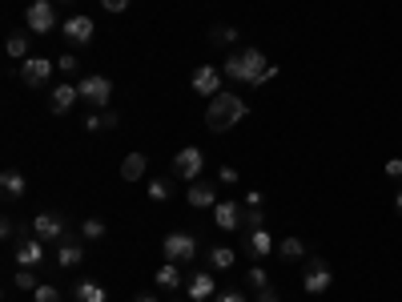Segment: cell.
Here are the masks:
<instances>
[{"mask_svg":"<svg viewBox=\"0 0 402 302\" xmlns=\"http://www.w3.org/2000/svg\"><path fill=\"white\" fill-rule=\"evenodd\" d=\"M61 32H65V41L69 45H89L97 32V24L89 21V17H69V21L61 24Z\"/></svg>","mask_w":402,"mask_h":302,"instance_id":"cell-9","label":"cell"},{"mask_svg":"<svg viewBox=\"0 0 402 302\" xmlns=\"http://www.w3.org/2000/svg\"><path fill=\"white\" fill-rule=\"evenodd\" d=\"M177 302H181V299H177Z\"/></svg>","mask_w":402,"mask_h":302,"instance_id":"cell-46","label":"cell"},{"mask_svg":"<svg viewBox=\"0 0 402 302\" xmlns=\"http://www.w3.org/2000/svg\"><path fill=\"white\" fill-rule=\"evenodd\" d=\"M258 302H278V294H274L270 286H261V290H258Z\"/></svg>","mask_w":402,"mask_h":302,"instance_id":"cell-41","label":"cell"},{"mask_svg":"<svg viewBox=\"0 0 402 302\" xmlns=\"http://www.w3.org/2000/svg\"><path fill=\"white\" fill-rule=\"evenodd\" d=\"M101 8L117 17V12H125V8H129V0H101Z\"/></svg>","mask_w":402,"mask_h":302,"instance_id":"cell-36","label":"cell"},{"mask_svg":"<svg viewBox=\"0 0 402 302\" xmlns=\"http://www.w3.org/2000/svg\"><path fill=\"white\" fill-rule=\"evenodd\" d=\"M24 24H28L32 32H41V37L52 32V28H57V4H52V0H32L28 12H24Z\"/></svg>","mask_w":402,"mask_h":302,"instance_id":"cell-3","label":"cell"},{"mask_svg":"<svg viewBox=\"0 0 402 302\" xmlns=\"http://www.w3.org/2000/svg\"><path fill=\"white\" fill-rule=\"evenodd\" d=\"M241 226H245V234L261 230V226H265V214H261V209H245V214H241Z\"/></svg>","mask_w":402,"mask_h":302,"instance_id":"cell-29","label":"cell"},{"mask_svg":"<svg viewBox=\"0 0 402 302\" xmlns=\"http://www.w3.org/2000/svg\"><path fill=\"white\" fill-rule=\"evenodd\" d=\"M213 290H217V282H213L210 270H201V274H193V279H190V299H193V302L213 299Z\"/></svg>","mask_w":402,"mask_h":302,"instance_id":"cell-17","label":"cell"},{"mask_svg":"<svg viewBox=\"0 0 402 302\" xmlns=\"http://www.w3.org/2000/svg\"><path fill=\"white\" fill-rule=\"evenodd\" d=\"M72 299H77V302H109V290H105L101 282L85 279V282H77V286H72Z\"/></svg>","mask_w":402,"mask_h":302,"instance_id":"cell-15","label":"cell"},{"mask_svg":"<svg viewBox=\"0 0 402 302\" xmlns=\"http://www.w3.org/2000/svg\"><path fill=\"white\" fill-rule=\"evenodd\" d=\"M190 206L193 209H210V206H217V189L213 186H205V182H197V186H190Z\"/></svg>","mask_w":402,"mask_h":302,"instance_id":"cell-21","label":"cell"},{"mask_svg":"<svg viewBox=\"0 0 402 302\" xmlns=\"http://www.w3.org/2000/svg\"><path fill=\"white\" fill-rule=\"evenodd\" d=\"M149 198H153V202L173 198V182H169V178H153V182H149Z\"/></svg>","mask_w":402,"mask_h":302,"instance_id":"cell-28","label":"cell"},{"mask_svg":"<svg viewBox=\"0 0 402 302\" xmlns=\"http://www.w3.org/2000/svg\"><path fill=\"white\" fill-rule=\"evenodd\" d=\"M45 258V246H41V238H21V246H17V262H21L24 270L28 266H37Z\"/></svg>","mask_w":402,"mask_h":302,"instance_id":"cell-14","label":"cell"},{"mask_svg":"<svg viewBox=\"0 0 402 302\" xmlns=\"http://www.w3.org/2000/svg\"><path fill=\"white\" fill-rule=\"evenodd\" d=\"M245 242H250V254H254V258H270V254H278V242H274V238H270L265 230L245 234Z\"/></svg>","mask_w":402,"mask_h":302,"instance_id":"cell-16","label":"cell"},{"mask_svg":"<svg viewBox=\"0 0 402 302\" xmlns=\"http://www.w3.org/2000/svg\"><path fill=\"white\" fill-rule=\"evenodd\" d=\"M57 4H65V0H57Z\"/></svg>","mask_w":402,"mask_h":302,"instance_id":"cell-45","label":"cell"},{"mask_svg":"<svg viewBox=\"0 0 402 302\" xmlns=\"http://www.w3.org/2000/svg\"><path fill=\"white\" fill-rule=\"evenodd\" d=\"M97 129H105V121H101V113H89L85 117V133H97Z\"/></svg>","mask_w":402,"mask_h":302,"instance_id":"cell-37","label":"cell"},{"mask_svg":"<svg viewBox=\"0 0 402 302\" xmlns=\"http://www.w3.org/2000/svg\"><path fill=\"white\" fill-rule=\"evenodd\" d=\"M77 89H81V97H85L89 105H109V97H113V81L101 77V73H93V77H85Z\"/></svg>","mask_w":402,"mask_h":302,"instance_id":"cell-8","label":"cell"},{"mask_svg":"<svg viewBox=\"0 0 402 302\" xmlns=\"http://www.w3.org/2000/svg\"><path fill=\"white\" fill-rule=\"evenodd\" d=\"M330 282H334V274H330V266H326V258H306V282H302V290L306 294H326L330 290Z\"/></svg>","mask_w":402,"mask_h":302,"instance_id":"cell-4","label":"cell"},{"mask_svg":"<svg viewBox=\"0 0 402 302\" xmlns=\"http://www.w3.org/2000/svg\"><path fill=\"white\" fill-rule=\"evenodd\" d=\"M250 113V105L241 101L237 93L230 89H221L217 97H210V109H205V125H210L213 133H225V129H234L237 121H245Z\"/></svg>","mask_w":402,"mask_h":302,"instance_id":"cell-1","label":"cell"},{"mask_svg":"<svg viewBox=\"0 0 402 302\" xmlns=\"http://www.w3.org/2000/svg\"><path fill=\"white\" fill-rule=\"evenodd\" d=\"M32 299H37V302H61V290H57L52 282H41V286L32 290Z\"/></svg>","mask_w":402,"mask_h":302,"instance_id":"cell-30","label":"cell"},{"mask_svg":"<svg viewBox=\"0 0 402 302\" xmlns=\"http://www.w3.org/2000/svg\"><path fill=\"white\" fill-rule=\"evenodd\" d=\"M245 282H250V286H258V290H261V286H270V274H265L261 266H250V279H245Z\"/></svg>","mask_w":402,"mask_h":302,"instance_id":"cell-31","label":"cell"},{"mask_svg":"<svg viewBox=\"0 0 402 302\" xmlns=\"http://www.w3.org/2000/svg\"><path fill=\"white\" fill-rule=\"evenodd\" d=\"M153 282L161 286V290H181V282H185V274H181V266L177 262H165L157 274H153Z\"/></svg>","mask_w":402,"mask_h":302,"instance_id":"cell-19","label":"cell"},{"mask_svg":"<svg viewBox=\"0 0 402 302\" xmlns=\"http://www.w3.org/2000/svg\"><path fill=\"white\" fill-rule=\"evenodd\" d=\"M210 41H213V45H234V41H237V28H234V24H213V28H210Z\"/></svg>","mask_w":402,"mask_h":302,"instance_id":"cell-26","label":"cell"},{"mask_svg":"<svg viewBox=\"0 0 402 302\" xmlns=\"http://www.w3.org/2000/svg\"><path fill=\"white\" fill-rule=\"evenodd\" d=\"M213 222H217L221 230H237V226H241V206H237V202H217V206H213Z\"/></svg>","mask_w":402,"mask_h":302,"instance_id":"cell-13","label":"cell"},{"mask_svg":"<svg viewBox=\"0 0 402 302\" xmlns=\"http://www.w3.org/2000/svg\"><path fill=\"white\" fill-rule=\"evenodd\" d=\"M17 286H21V290H37V286H41V279H32V274H28V270L21 266V274H17Z\"/></svg>","mask_w":402,"mask_h":302,"instance_id":"cell-32","label":"cell"},{"mask_svg":"<svg viewBox=\"0 0 402 302\" xmlns=\"http://www.w3.org/2000/svg\"><path fill=\"white\" fill-rule=\"evenodd\" d=\"M81 234H85L89 242H101V238L109 234V226H105L101 218H85V222H81Z\"/></svg>","mask_w":402,"mask_h":302,"instance_id":"cell-27","label":"cell"},{"mask_svg":"<svg viewBox=\"0 0 402 302\" xmlns=\"http://www.w3.org/2000/svg\"><path fill=\"white\" fill-rule=\"evenodd\" d=\"M57 65H61L65 73H77V65H81V61H77L72 53H61V57H57Z\"/></svg>","mask_w":402,"mask_h":302,"instance_id":"cell-35","label":"cell"},{"mask_svg":"<svg viewBox=\"0 0 402 302\" xmlns=\"http://www.w3.org/2000/svg\"><path fill=\"white\" fill-rule=\"evenodd\" d=\"M161 250H165L169 262H193V254H197V238L193 234H169L165 242H161Z\"/></svg>","mask_w":402,"mask_h":302,"instance_id":"cell-6","label":"cell"},{"mask_svg":"<svg viewBox=\"0 0 402 302\" xmlns=\"http://www.w3.org/2000/svg\"><path fill=\"white\" fill-rule=\"evenodd\" d=\"M193 89L201 97H217L221 93V73L213 69V65H197L193 69Z\"/></svg>","mask_w":402,"mask_h":302,"instance_id":"cell-11","label":"cell"},{"mask_svg":"<svg viewBox=\"0 0 402 302\" xmlns=\"http://www.w3.org/2000/svg\"><path fill=\"white\" fill-rule=\"evenodd\" d=\"M265 65H270V61H265L261 48H241V53H234V57H225V69L221 73H225L230 81H237V85H250V89H254L258 77L265 73Z\"/></svg>","mask_w":402,"mask_h":302,"instance_id":"cell-2","label":"cell"},{"mask_svg":"<svg viewBox=\"0 0 402 302\" xmlns=\"http://www.w3.org/2000/svg\"><path fill=\"white\" fill-rule=\"evenodd\" d=\"M234 262H237V254L230 250V246H213V250H210V266H213V270H230Z\"/></svg>","mask_w":402,"mask_h":302,"instance_id":"cell-23","label":"cell"},{"mask_svg":"<svg viewBox=\"0 0 402 302\" xmlns=\"http://www.w3.org/2000/svg\"><path fill=\"white\" fill-rule=\"evenodd\" d=\"M137 302H157V299H153V294H137Z\"/></svg>","mask_w":402,"mask_h":302,"instance_id":"cell-44","label":"cell"},{"mask_svg":"<svg viewBox=\"0 0 402 302\" xmlns=\"http://www.w3.org/2000/svg\"><path fill=\"white\" fill-rule=\"evenodd\" d=\"M245 209H261V194H258V189H250V194H245Z\"/></svg>","mask_w":402,"mask_h":302,"instance_id":"cell-40","label":"cell"},{"mask_svg":"<svg viewBox=\"0 0 402 302\" xmlns=\"http://www.w3.org/2000/svg\"><path fill=\"white\" fill-rule=\"evenodd\" d=\"M394 209H399V218H402V189H399V198H394Z\"/></svg>","mask_w":402,"mask_h":302,"instance_id":"cell-43","label":"cell"},{"mask_svg":"<svg viewBox=\"0 0 402 302\" xmlns=\"http://www.w3.org/2000/svg\"><path fill=\"white\" fill-rule=\"evenodd\" d=\"M274 77H278V69H274V65H265V73H261V77H258V85H254V89H261V85H270Z\"/></svg>","mask_w":402,"mask_h":302,"instance_id":"cell-39","label":"cell"},{"mask_svg":"<svg viewBox=\"0 0 402 302\" xmlns=\"http://www.w3.org/2000/svg\"><path fill=\"white\" fill-rule=\"evenodd\" d=\"M32 234H37L41 242H57V238L65 234V218H61V214H37V218H32Z\"/></svg>","mask_w":402,"mask_h":302,"instance_id":"cell-10","label":"cell"},{"mask_svg":"<svg viewBox=\"0 0 402 302\" xmlns=\"http://www.w3.org/2000/svg\"><path fill=\"white\" fill-rule=\"evenodd\" d=\"M4 48H8V57H12V61H28V57H32V53H28V37H24V32H12Z\"/></svg>","mask_w":402,"mask_h":302,"instance_id":"cell-24","label":"cell"},{"mask_svg":"<svg viewBox=\"0 0 402 302\" xmlns=\"http://www.w3.org/2000/svg\"><path fill=\"white\" fill-rule=\"evenodd\" d=\"M278 254H282V258H290V262H298V258H306V246H302V238H282Z\"/></svg>","mask_w":402,"mask_h":302,"instance_id":"cell-25","label":"cell"},{"mask_svg":"<svg viewBox=\"0 0 402 302\" xmlns=\"http://www.w3.org/2000/svg\"><path fill=\"white\" fill-rule=\"evenodd\" d=\"M217 182H225V186H237V169H234V165H221V169H217Z\"/></svg>","mask_w":402,"mask_h":302,"instance_id":"cell-33","label":"cell"},{"mask_svg":"<svg viewBox=\"0 0 402 302\" xmlns=\"http://www.w3.org/2000/svg\"><path fill=\"white\" fill-rule=\"evenodd\" d=\"M201 169H205V153H201V149L185 145L181 153H173V173H177V178L197 182V178H201Z\"/></svg>","mask_w":402,"mask_h":302,"instance_id":"cell-5","label":"cell"},{"mask_svg":"<svg viewBox=\"0 0 402 302\" xmlns=\"http://www.w3.org/2000/svg\"><path fill=\"white\" fill-rule=\"evenodd\" d=\"M386 178H394V182L402 178V158H390V162H386Z\"/></svg>","mask_w":402,"mask_h":302,"instance_id":"cell-38","label":"cell"},{"mask_svg":"<svg viewBox=\"0 0 402 302\" xmlns=\"http://www.w3.org/2000/svg\"><path fill=\"white\" fill-rule=\"evenodd\" d=\"M210 302H245V294H241V290H221V294H213Z\"/></svg>","mask_w":402,"mask_h":302,"instance_id":"cell-34","label":"cell"},{"mask_svg":"<svg viewBox=\"0 0 402 302\" xmlns=\"http://www.w3.org/2000/svg\"><path fill=\"white\" fill-rule=\"evenodd\" d=\"M121 178H125V182H141L145 178V153H125V162H121Z\"/></svg>","mask_w":402,"mask_h":302,"instance_id":"cell-22","label":"cell"},{"mask_svg":"<svg viewBox=\"0 0 402 302\" xmlns=\"http://www.w3.org/2000/svg\"><path fill=\"white\" fill-rule=\"evenodd\" d=\"M81 258H85L81 242L65 238V242H61V250H57V266H61V270H72V266H81Z\"/></svg>","mask_w":402,"mask_h":302,"instance_id":"cell-18","label":"cell"},{"mask_svg":"<svg viewBox=\"0 0 402 302\" xmlns=\"http://www.w3.org/2000/svg\"><path fill=\"white\" fill-rule=\"evenodd\" d=\"M0 189H4V198H24L28 194V182H24V173H17V169H4L0 173Z\"/></svg>","mask_w":402,"mask_h":302,"instance_id":"cell-20","label":"cell"},{"mask_svg":"<svg viewBox=\"0 0 402 302\" xmlns=\"http://www.w3.org/2000/svg\"><path fill=\"white\" fill-rule=\"evenodd\" d=\"M77 97H81V89L65 81V85H57V89H52V97H48V109H52V113H69L72 105H77Z\"/></svg>","mask_w":402,"mask_h":302,"instance_id":"cell-12","label":"cell"},{"mask_svg":"<svg viewBox=\"0 0 402 302\" xmlns=\"http://www.w3.org/2000/svg\"><path fill=\"white\" fill-rule=\"evenodd\" d=\"M101 121H105V129H117L121 117H117V113H101Z\"/></svg>","mask_w":402,"mask_h":302,"instance_id":"cell-42","label":"cell"},{"mask_svg":"<svg viewBox=\"0 0 402 302\" xmlns=\"http://www.w3.org/2000/svg\"><path fill=\"white\" fill-rule=\"evenodd\" d=\"M48 77H52V61H45V57H28V61H21V81L28 85V89H45Z\"/></svg>","mask_w":402,"mask_h":302,"instance_id":"cell-7","label":"cell"}]
</instances>
